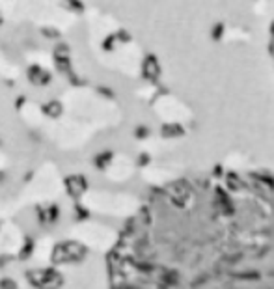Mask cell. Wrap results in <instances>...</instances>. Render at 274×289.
Masks as SVG:
<instances>
[{
    "label": "cell",
    "instance_id": "5",
    "mask_svg": "<svg viewBox=\"0 0 274 289\" xmlns=\"http://www.w3.org/2000/svg\"><path fill=\"white\" fill-rule=\"evenodd\" d=\"M28 79L32 84H49L51 82V75L45 71V69H39L38 66H32L30 71H28Z\"/></svg>",
    "mask_w": 274,
    "mask_h": 289
},
{
    "label": "cell",
    "instance_id": "10",
    "mask_svg": "<svg viewBox=\"0 0 274 289\" xmlns=\"http://www.w3.org/2000/svg\"><path fill=\"white\" fill-rule=\"evenodd\" d=\"M75 218L77 220H84V218H88V209H82L80 205H75Z\"/></svg>",
    "mask_w": 274,
    "mask_h": 289
},
{
    "label": "cell",
    "instance_id": "7",
    "mask_svg": "<svg viewBox=\"0 0 274 289\" xmlns=\"http://www.w3.org/2000/svg\"><path fill=\"white\" fill-rule=\"evenodd\" d=\"M43 110H45L47 116L56 118V116H60V114H62V105H60L58 101H51V103H47V105L43 106Z\"/></svg>",
    "mask_w": 274,
    "mask_h": 289
},
{
    "label": "cell",
    "instance_id": "11",
    "mask_svg": "<svg viewBox=\"0 0 274 289\" xmlns=\"http://www.w3.org/2000/svg\"><path fill=\"white\" fill-rule=\"evenodd\" d=\"M2 179H4V174H2V172H0V181H2Z\"/></svg>",
    "mask_w": 274,
    "mask_h": 289
},
{
    "label": "cell",
    "instance_id": "2",
    "mask_svg": "<svg viewBox=\"0 0 274 289\" xmlns=\"http://www.w3.org/2000/svg\"><path fill=\"white\" fill-rule=\"evenodd\" d=\"M25 280L34 289H62L65 283L64 272L54 267H32L25 270Z\"/></svg>",
    "mask_w": 274,
    "mask_h": 289
},
{
    "label": "cell",
    "instance_id": "6",
    "mask_svg": "<svg viewBox=\"0 0 274 289\" xmlns=\"http://www.w3.org/2000/svg\"><path fill=\"white\" fill-rule=\"evenodd\" d=\"M34 250H36V243H34V239H32V237H26L25 243H23V246H21L19 252H17V261H21V263L28 261V259L34 256Z\"/></svg>",
    "mask_w": 274,
    "mask_h": 289
},
{
    "label": "cell",
    "instance_id": "4",
    "mask_svg": "<svg viewBox=\"0 0 274 289\" xmlns=\"http://www.w3.org/2000/svg\"><path fill=\"white\" fill-rule=\"evenodd\" d=\"M36 215H38V222L41 226H52L60 220V205L51 204L47 207H36Z\"/></svg>",
    "mask_w": 274,
    "mask_h": 289
},
{
    "label": "cell",
    "instance_id": "1",
    "mask_svg": "<svg viewBox=\"0 0 274 289\" xmlns=\"http://www.w3.org/2000/svg\"><path fill=\"white\" fill-rule=\"evenodd\" d=\"M88 246L82 244L80 241L75 239H67V241H60L52 246L49 261L54 267H62V265H77L82 263L88 256Z\"/></svg>",
    "mask_w": 274,
    "mask_h": 289
},
{
    "label": "cell",
    "instance_id": "8",
    "mask_svg": "<svg viewBox=\"0 0 274 289\" xmlns=\"http://www.w3.org/2000/svg\"><path fill=\"white\" fill-rule=\"evenodd\" d=\"M17 261V254H0V270H6L10 265Z\"/></svg>",
    "mask_w": 274,
    "mask_h": 289
},
{
    "label": "cell",
    "instance_id": "3",
    "mask_svg": "<svg viewBox=\"0 0 274 289\" xmlns=\"http://www.w3.org/2000/svg\"><path fill=\"white\" fill-rule=\"evenodd\" d=\"M64 187H65V192H67V196L73 198V200H78V198L82 196L88 189V181H86L84 176H67L64 179Z\"/></svg>",
    "mask_w": 274,
    "mask_h": 289
},
{
    "label": "cell",
    "instance_id": "9",
    "mask_svg": "<svg viewBox=\"0 0 274 289\" xmlns=\"http://www.w3.org/2000/svg\"><path fill=\"white\" fill-rule=\"evenodd\" d=\"M0 289H19V283L12 276H2L0 278Z\"/></svg>",
    "mask_w": 274,
    "mask_h": 289
}]
</instances>
